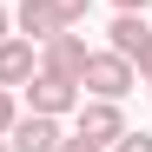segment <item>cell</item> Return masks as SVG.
I'll use <instances>...</instances> for the list:
<instances>
[{"label":"cell","instance_id":"cell-1","mask_svg":"<svg viewBox=\"0 0 152 152\" xmlns=\"http://www.w3.org/2000/svg\"><path fill=\"white\" fill-rule=\"evenodd\" d=\"M139 86V73H132V60L126 53H86V73H80V99H126Z\"/></svg>","mask_w":152,"mask_h":152},{"label":"cell","instance_id":"cell-2","mask_svg":"<svg viewBox=\"0 0 152 152\" xmlns=\"http://www.w3.org/2000/svg\"><path fill=\"white\" fill-rule=\"evenodd\" d=\"M86 53H93V46H86V33H80V27H60V33H46V40H40V73H60V80H73V86H80Z\"/></svg>","mask_w":152,"mask_h":152},{"label":"cell","instance_id":"cell-3","mask_svg":"<svg viewBox=\"0 0 152 152\" xmlns=\"http://www.w3.org/2000/svg\"><path fill=\"white\" fill-rule=\"evenodd\" d=\"M106 46H113V53H126V60H132V73L152 86V27H145V13H119L113 33H106Z\"/></svg>","mask_w":152,"mask_h":152},{"label":"cell","instance_id":"cell-4","mask_svg":"<svg viewBox=\"0 0 152 152\" xmlns=\"http://www.w3.org/2000/svg\"><path fill=\"white\" fill-rule=\"evenodd\" d=\"M73 132L93 139V145H113L126 132V113H119V99H80L73 106Z\"/></svg>","mask_w":152,"mask_h":152},{"label":"cell","instance_id":"cell-5","mask_svg":"<svg viewBox=\"0 0 152 152\" xmlns=\"http://www.w3.org/2000/svg\"><path fill=\"white\" fill-rule=\"evenodd\" d=\"M20 93H27V113H46V119H66L73 106H80V86L60 80V73H33Z\"/></svg>","mask_w":152,"mask_h":152},{"label":"cell","instance_id":"cell-6","mask_svg":"<svg viewBox=\"0 0 152 152\" xmlns=\"http://www.w3.org/2000/svg\"><path fill=\"white\" fill-rule=\"evenodd\" d=\"M66 132H60V119H46V113H20L13 126H7V145L13 152H53Z\"/></svg>","mask_w":152,"mask_h":152},{"label":"cell","instance_id":"cell-7","mask_svg":"<svg viewBox=\"0 0 152 152\" xmlns=\"http://www.w3.org/2000/svg\"><path fill=\"white\" fill-rule=\"evenodd\" d=\"M33 73H40V53H33V40L7 33V40H0V86H27Z\"/></svg>","mask_w":152,"mask_h":152},{"label":"cell","instance_id":"cell-8","mask_svg":"<svg viewBox=\"0 0 152 152\" xmlns=\"http://www.w3.org/2000/svg\"><path fill=\"white\" fill-rule=\"evenodd\" d=\"M60 27H66V20L53 13V0H20V7H13V33L33 40V46H40L46 33H60Z\"/></svg>","mask_w":152,"mask_h":152},{"label":"cell","instance_id":"cell-9","mask_svg":"<svg viewBox=\"0 0 152 152\" xmlns=\"http://www.w3.org/2000/svg\"><path fill=\"white\" fill-rule=\"evenodd\" d=\"M106 152H152V132H132V126H126V132H119Z\"/></svg>","mask_w":152,"mask_h":152},{"label":"cell","instance_id":"cell-10","mask_svg":"<svg viewBox=\"0 0 152 152\" xmlns=\"http://www.w3.org/2000/svg\"><path fill=\"white\" fill-rule=\"evenodd\" d=\"M53 13H60V20H66V27H80V20H86V13H93V0H53Z\"/></svg>","mask_w":152,"mask_h":152},{"label":"cell","instance_id":"cell-11","mask_svg":"<svg viewBox=\"0 0 152 152\" xmlns=\"http://www.w3.org/2000/svg\"><path fill=\"white\" fill-rule=\"evenodd\" d=\"M13 119H20V99H13V86H0V139H7Z\"/></svg>","mask_w":152,"mask_h":152},{"label":"cell","instance_id":"cell-12","mask_svg":"<svg viewBox=\"0 0 152 152\" xmlns=\"http://www.w3.org/2000/svg\"><path fill=\"white\" fill-rule=\"evenodd\" d=\"M53 152H106V145H93V139H80V132H73V139H60Z\"/></svg>","mask_w":152,"mask_h":152},{"label":"cell","instance_id":"cell-13","mask_svg":"<svg viewBox=\"0 0 152 152\" xmlns=\"http://www.w3.org/2000/svg\"><path fill=\"white\" fill-rule=\"evenodd\" d=\"M113 7H119V13H145L152 0H113Z\"/></svg>","mask_w":152,"mask_h":152},{"label":"cell","instance_id":"cell-14","mask_svg":"<svg viewBox=\"0 0 152 152\" xmlns=\"http://www.w3.org/2000/svg\"><path fill=\"white\" fill-rule=\"evenodd\" d=\"M7 33H13V13H7V7H0V40H7Z\"/></svg>","mask_w":152,"mask_h":152},{"label":"cell","instance_id":"cell-15","mask_svg":"<svg viewBox=\"0 0 152 152\" xmlns=\"http://www.w3.org/2000/svg\"><path fill=\"white\" fill-rule=\"evenodd\" d=\"M0 152H13V145H7V139H0Z\"/></svg>","mask_w":152,"mask_h":152}]
</instances>
